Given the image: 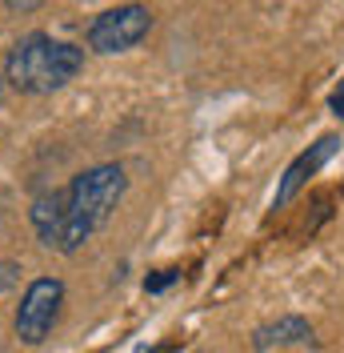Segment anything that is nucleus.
Here are the masks:
<instances>
[{
    "label": "nucleus",
    "instance_id": "3",
    "mask_svg": "<svg viewBox=\"0 0 344 353\" xmlns=\"http://www.w3.org/2000/svg\"><path fill=\"white\" fill-rule=\"evenodd\" d=\"M61 305H65V281L61 277H36L24 289L21 305H17V321H12L17 337L24 345H41L52 333V325H56Z\"/></svg>",
    "mask_w": 344,
    "mask_h": 353
},
{
    "label": "nucleus",
    "instance_id": "8",
    "mask_svg": "<svg viewBox=\"0 0 344 353\" xmlns=\"http://www.w3.org/2000/svg\"><path fill=\"white\" fill-rule=\"evenodd\" d=\"M332 109H336V117H344V88L332 97Z\"/></svg>",
    "mask_w": 344,
    "mask_h": 353
},
{
    "label": "nucleus",
    "instance_id": "4",
    "mask_svg": "<svg viewBox=\"0 0 344 353\" xmlns=\"http://www.w3.org/2000/svg\"><path fill=\"white\" fill-rule=\"evenodd\" d=\"M152 28V12L144 4H116L105 8L96 21L88 24V48L92 52H125L132 44H140Z\"/></svg>",
    "mask_w": 344,
    "mask_h": 353
},
{
    "label": "nucleus",
    "instance_id": "2",
    "mask_svg": "<svg viewBox=\"0 0 344 353\" xmlns=\"http://www.w3.org/2000/svg\"><path fill=\"white\" fill-rule=\"evenodd\" d=\"M85 68V48L56 41L48 32H28L4 57V81L17 92H56Z\"/></svg>",
    "mask_w": 344,
    "mask_h": 353
},
{
    "label": "nucleus",
    "instance_id": "5",
    "mask_svg": "<svg viewBox=\"0 0 344 353\" xmlns=\"http://www.w3.org/2000/svg\"><path fill=\"white\" fill-rule=\"evenodd\" d=\"M336 149H341V137H321V141H316L308 153L297 157V161L284 169V181H280V189H277V205H288V201L297 197V189H301L304 181L316 173V169H321V165H324L332 153H336Z\"/></svg>",
    "mask_w": 344,
    "mask_h": 353
},
{
    "label": "nucleus",
    "instance_id": "7",
    "mask_svg": "<svg viewBox=\"0 0 344 353\" xmlns=\"http://www.w3.org/2000/svg\"><path fill=\"white\" fill-rule=\"evenodd\" d=\"M172 281H176V273H172V269H164L160 277H149V281H144V289H149V293H160V289H169Z\"/></svg>",
    "mask_w": 344,
    "mask_h": 353
},
{
    "label": "nucleus",
    "instance_id": "6",
    "mask_svg": "<svg viewBox=\"0 0 344 353\" xmlns=\"http://www.w3.org/2000/svg\"><path fill=\"white\" fill-rule=\"evenodd\" d=\"M288 341H312V325L304 317H284L277 325H264L257 330V350H268V345H288Z\"/></svg>",
    "mask_w": 344,
    "mask_h": 353
},
{
    "label": "nucleus",
    "instance_id": "1",
    "mask_svg": "<svg viewBox=\"0 0 344 353\" xmlns=\"http://www.w3.org/2000/svg\"><path fill=\"white\" fill-rule=\"evenodd\" d=\"M125 189H129V176L120 165H92L80 176H72L68 189L41 193L28 213L41 245L56 249V253H76L112 217Z\"/></svg>",
    "mask_w": 344,
    "mask_h": 353
}]
</instances>
